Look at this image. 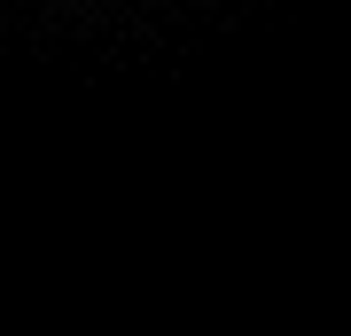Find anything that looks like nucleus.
I'll list each match as a JSON object with an SVG mask.
<instances>
[]
</instances>
